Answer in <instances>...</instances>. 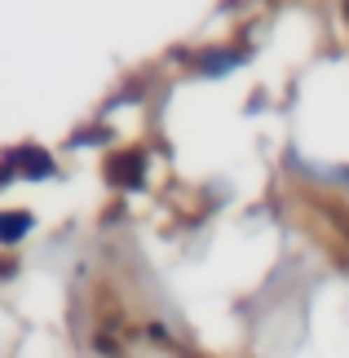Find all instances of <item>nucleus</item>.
<instances>
[{
    "label": "nucleus",
    "mask_w": 349,
    "mask_h": 358,
    "mask_svg": "<svg viewBox=\"0 0 349 358\" xmlns=\"http://www.w3.org/2000/svg\"><path fill=\"white\" fill-rule=\"evenodd\" d=\"M27 230H31V217L27 213H5L0 217V243H18Z\"/></svg>",
    "instance_id": "3"
},
{
    "label": "nucleus",
    "mask_w": 349,
    "mask_h": 358,
    "mask_svg": "<svg viewBox=\"0 0 349 358\" xmlns=\"http://www.w3.org/2000/svg\"><path fill=\"white\" fill-rule=\"evenodd\" d=\"M97 354H111V358H120L124 350H120V341H115V336H106V332H102V336H97Z\"/></svg>",
    "instance_id": "6"
},
{
    "label": "nucleus",
    "mask_w": 349,
    "mask_h": 358,
    "mask_svg": "<svg viewBox=\"0 0 349 358\" xmlns=\"http://www.w3.org/2000/svg\"><path fill=\"white\" fill-rule=\"evenodd\" d=\"M106 177L120 190H137L146 182V155L142 150H115V155L106 159Z\"/></svg>",
    "instance_id": "1"
},
{
    "label": "nucleus",
    "mask_w": 349,
    "mask_h": 358,
    "mask_svg": "<svg viewBox=\"0 0 349 358\" xmlns=\"http://www.w3.org/2000/svg\"><path fill=\"white\" fill-rule=\"evenodd\" d=\"M323 208H327V217H332V226H336L341 235L349 239V208H345V203H323Z\"/></svg>",
    "instance_id": "5"
},
{
    "label": "nucleus",
    "mask_w": 349,
    "mask_h": 358,
    "mask_svg": "<svg viewBox=\"0 0 349 358\" xmlns=\"http://www.w3.org/2000/svg\"><path fill=\"white\" fill-rule=\"evenodd\" d=\"M13 159H18V169L22 177H53V159L45 155V150H36V146H22V150H13Z\"/></svg>",
    "instance_id": "2"
},
{
    "label": "nucleus",
    "mask_w": 349,
    "mask_h": 358,
    "mask_svg": "<svg viewBox=\"0 0 349 358\" xmlns=\"http://www.w3.org/2000/svg\"><path fill=\"white\" fill-rule=\"evenodd\" d=\"M239 62V53H204L199 58V71H230Z\"/></svg>",
    "instance_id": "4"
},
{
    "label": "nucleus",
    "mask_w": 349,
    "mask_h": 358,
    "mask_svg": "<svg viewBox=\"0 0 349 358\" xmlns=\"http://www.w3.org/2000/svg\"><path fill=\"white\" fill-rule=\"evenodd\" d=\"M345 18H349V0H345Z\"/></svg>",
    "instance_id": "7"
}]
</instances>
